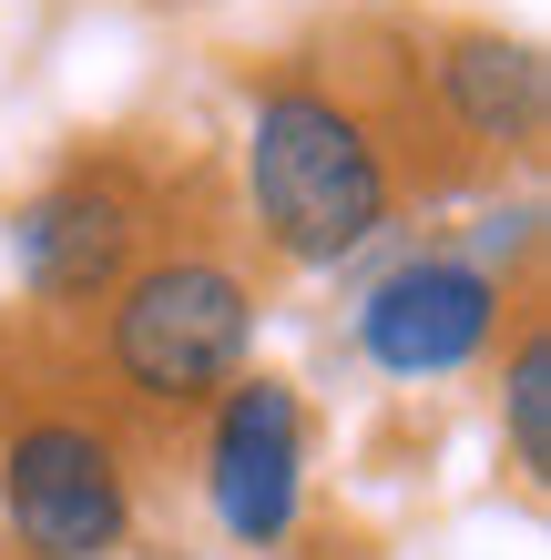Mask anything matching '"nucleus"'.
<instances>
[{
	"instance_id": "obj_4",
	"label": "nucleus",
	"mask_w": 551,
	"mask_h": 560,
	"mask_svg": "<svg viewBox=\"0 0 551 560\" xmlns=\"http://www.w3.org/2000/svg\"><path fill=\"white\" fill-rule=\"evenodd\" d=\"M144 235H153L144 184L113 153H82V163H61L51 184H31L11 205V276H21L31 306L82 316L144 266Z\"/></svg>"
},
{
	"instance_id": "obj_5",
	"label": "nucleus",
	"mask_w": 551,
	"mask_h": 560,
	"mask_svg": "<svg viewBox=\"0 0 551 560\" xmlns=\"http://www.w3.org/2000/svg\"><path fill=\"white\" fill-rule=\"evenodd\" d=\"M205 510L236 550H286L307 510V398L266 368H245L205 408Z\"/></svg>"
},
{
	"instance_id": "obj_9",
	"label": "nucleus",
	"mask_w": 551,
	"mask_h": 560,
	"mask_svg": "<svg viewBox=\"0 0 551 560\" xmlns=\"http://www.w3.org/2000/svg\"><path fill=\"white\" fill-rule=\"evenodd\" d=\"M460 255H470L480 276H501V285H510V276L541 255V205H491V214L460 235Z\"/></svg>"
},
{
	"instance_id": "obj_8",
	"label": "nucleus",
	"mask_w": 551,
	"mask_h": 560,
	"mask_svg": "<svg viewBox=\"0 0 551 560\" xmlns=\"http://www.w3.org/2000/svg\"><path fill=\"white\" fill-rule=\"evenodd\" d=\"M501 439H510V469L531 489L551 479V326L521 316L510 337V368H501Z\"/></svg>"
},
{
	"instance_id": "obj_1",
	"label": "nucleus",
	"mask_w": 551,
	"mask_h": 560,
	"mask_svg": "<svg viewBox=\"0 0 551 560\" xmlns=\"http://www.w3.org/2000/svg\"><path fill=\"white\" fill-rule=\"evenodd\" d=\"M409 194L399 122H388L358 82L328 72H276L245 103V214L286 266L328 276L347 255H368L388 235Z\"/></svg>"
},
{
	"instance_id": "obj_3",
	"label": "nucleus",
	"mask_w": 551,
	"mask_h": 560,
	"mask_svg": "<svg viewBox=\"0 0 551 560\" xmlns=\"http://www.w3.org/2000/svg\"><path fill=\"white\" fill-rule=\"evenodd\" d=\"M134 540V469L113 418L31 408L0 439V550L11 560H113Z\"/></svg>"
},
{
	"instance_id": "obj_7",
	"label": "nucleus",
	"mask_w": 551,
	"mask_h": 560,
	"mask_svg": "<svg viewBox=\"0 0 551 560\" xmlns=\"http://www.w3.org/2000/svg\"><path fill=\"white\" fill-rule=\"evenodd\" d=\"M429 103L439 122L460 133L470 153L491 163H521L541 153V122H551V72L521 31H491V21H460L429 42Z\"/></svg>"
},
{
	"instance_id": "obj_2",
	"label": "nucleus",
	"mask_w": 551,
	"mask_h": 560,
	"mask_svg": "<svg viewBox=\"0 0 551 560\" xmlns=\"http://www.w3.org/2000/svg\"><path fill=\"white\" fill-rule=\"evenodd\" d=\"M255 276L215 245L144 255L103 295V377L153 418H194L255 368Z\"/></svg>"
},
{
	"instance_id": "obj_6",
	"label": "nucleus",
	"mask_w": 551,
	"mask_h": 560,
	"mask_svg": "<svg viewBox=\"0 0 551 560\" xmlns=\"http://www.w3.org/2000/svg\"><path fill=\"white\" fill-rule=\"evenodd\" d=\"M501 306H510V285L480 276L460 245H418L358 295V357L378 377H409V387L418 377H460V368L491 357Z\"/></svg>"
}]
</instances>
